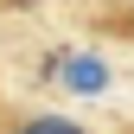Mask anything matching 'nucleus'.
<instances>
[{
  "mask_svg": "<svg viewBox=\"0 0 134 134\" xmlns=\"http://www.w3.org/2000/svg\"><path fill=\"white\" fill-rule=\"evenodd\" d=\"M58 64H64V83H70V90H102L109 83L102 58H58Z\"/></svg>",
  "mask_w": 134,
  "mask_h": 134,
  "instance_id": "nucleus-1",
  "label": "nucleus"
},
{
  "mask_svg": "<svg viewBox=\"0 0 134 134\" xmlns=\"http://www.w3.org/2000/svg\"><path fill=\"white\" fill-rule=\"evenodd\" d=\"M7 134H90L83 121H70V115H19Z\"/></svg>",
  "mask_w": 134,
  "mask_h": 134,
  "instance_id": "nucleus-2",
  "label": "nucleus"
}]
</instances>
